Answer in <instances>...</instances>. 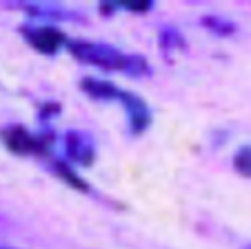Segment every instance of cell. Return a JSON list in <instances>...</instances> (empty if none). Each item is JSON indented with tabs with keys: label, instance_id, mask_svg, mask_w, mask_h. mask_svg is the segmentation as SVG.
Masks as SVG:
<instances>
[{
	"label": "cell",
	"instance_id": "1",
	"mask_svg": "<svg viewBox=\"0 0 251 249\" xmlns=\"http://www.w3.org/2000/svg\"><path fill=\"white\" fill-rule=\"evenodd\" d=\"M71 56L78 58L85 65H94L104 71H123L133 78L149 74L151 67L142 56H133V54H125L120 49L111 47L107 43H94V40H74L67 45Z\"/></svg>",
	"mask_w": 251,
	"mask_h": 249
},
{
	"label": "cell",
	"instance_id": "2",
	"mask_svg": "<svg viewBox=\"0 0 251 249\" xmlns=\"http://www.w3.org/2000/svg\"><path fill=\"white\" fill-rule=\"evenodd\" d=\"M20 31H23L25 40L45 56H56L65 45H69L65 33L58 27H51V25H27Z\"/></svg>",
	"mask_w": 251,
	"mask_h": 249
},
{
	"label": "cell",
	"instance_id": "3",
	"mask_svg": "<svg viewBox=\"0 0 251 249\" xmlns=\"http://www.w3.org/2000/svg\"><path fill=\"white\" fill-rule=\"evenodd\" d=\"M0 138L5 140V145L9 147L14 154L20 156H29V154H43L45 149L51 142V136L49 134H31L25 127H7L2 129Z\"/></svg>",
	"mask_w": 251,
	"mask_h": 249
},
{
	"label": "cell",
	"instance_id": "4",
	"mask_svg": "<svg viewBox=\"0 0 251 249\" xmlns=\"http://www.w3.org/2000/svg\"><path fill=\"white\" fill-rule=\"evenodd\" d=\"M118 100L123 103V107L127 109L129 127H131L133 134H142L149 125H151V111H149L147 103L142 98H138V96L131 94V91H120Z\"/></svg>",
	"mask_w": 251,
	"mask_h": 249
},
{
	"label": "cell",
	"instance_id": "5",
	"mask_svg": "<svg viewBox=\"0 0 251 249\" xmlns=\"http://www.w3.org/2000/svg\"><path fill=\"white\" fill-rule=\"evenodd\" d=\"M67 156L76 165H82V167L91 165L96 158L94 140L82 132H69L67 134Z\"/></svg>",
	"mask_w": 251,
	"mask_h": 249
},
{
	"label": "cell",
	"instance_id": "6",
	"mask_svg": "<svg viewBox=\"0 0 251 249\" xmlns=\"http://www.w3.org/2000/svg\"><path fill=\"white\" fill-rule=\"evenodd\" d=\"M80 87L87 96H91V98H96V100H118L120 91H123V89H118L114 83L102 80V78H85L80 83Z\"/></svg>",
	"mask_w": 251,
	"mask_h": 249
},
{
	"label": "cell",
	"instance_id": "7",
	"mask_svg": "<svg viewBox=\"0 0 251 249\" xmlns=\"http://www.w3.org/2000/svg\"><path fill=\"white\" fill-rule=\"evenodd\" d=\"M233 167H236V171L240 176L251 178V147L249 145L240 147V149L236 151V156H233Z\"/></svg>",
	"mask_w": 251,
	"mask_h": 249
},
{
	"label": "cell",
	"instance_id": "8",
	"mask_svg": "<svg viewBox=\"0 0 251 249\" xmlns=\"http://www.w3.org/2000/svg\"><path fill=\"white\" fill-rule=\"evenodd\" d=\"M153 2H145V0H138V2H133V0H129V2H102V9L107 11H116V9H125V11H149L151 9Z\"/></svg>",
	"mask_w": 251,
	"mask_h": 249
},
{
	"label": "cell",
	"instance_id": "9",
	"mask_svg": "<svg viewBox=\"0 0 251 249\" xmlns=\"http://www.w3.org/2000/svg\"><path fill=\"white\" fill-rule=\"evenodd\" d=\"M204 25H207L209 29H213V31H218V33H231L233 25L227 23V20H220V18H204Z\"/></svg>",
	"mask_w": 251,
	"mask_h": 249
},
{
	"label": "cell",
	"instance_id": "10",
	"mask_svg": "<svg viewBox=\"0 0 251 249\" xmlns=\"http://www.w3.org/2000/svg\"><path fill=\"white\" fill-rule=\"evenodd\" d=\"M56 169L60 171V176H65V178L69 180V185H74V187H80V189H87L85 185H82V180L78 178V176L74 174V171H71L69 167H67V165H62V163H56Z\"/></svg>",
	"mask_w": 251,
	"mask_h": 249
}]
</instances>
